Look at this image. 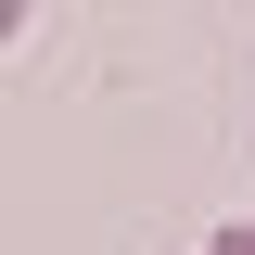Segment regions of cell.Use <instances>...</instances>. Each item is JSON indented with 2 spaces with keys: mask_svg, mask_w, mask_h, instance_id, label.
<instances>
[{
  "mask_svg": "<svg viewBox=\"0 0 255 255\" xmlns=\"http://www.w3.org/2000/svg\"><path fill=\"white\" fill-rule=\"evenodd\" d=\"M13 26H26V0H0V51H13Z\"/></svg>",
  "mask_w": 255,
  "mask_h": 255,
  "instance_id": "cell-1",
  "label": "cell"
},
{
  "mask_svg": "<svg viewBox=\"0 0 255 255\" xmlns=\"http://www.w3.org/2000/svg\"><path fill=\"white\" fill-rule=\"evenodd\" d=\"M217 255H255V217H243V230H230V243H217Z\"/></svg>",
  "mask_w": 255,
  "mask_h": 255,
  "instance_id": "cell-2",
  "label": "cell"
}]
</instances>
